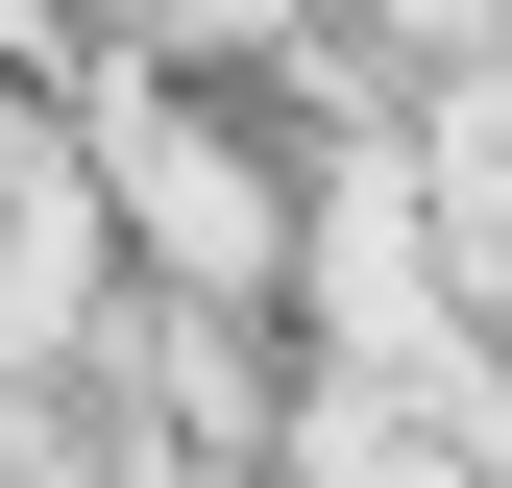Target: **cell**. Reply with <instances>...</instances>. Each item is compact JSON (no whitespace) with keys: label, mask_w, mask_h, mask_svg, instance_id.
<instances>
[{"label":"cell","mask_w":512,"mask_h":488,"mask_svg":"<svg viewBox=\"0 0 512 488\" xmlns=\"http://www.w3.org/2000/svg\"><path fill=\"white\" fill-rule=\"evenodd\" d=\"M49 318H74V196L25 171V196H0V342H49Z\"/></svg>","instance_id":"obj_1"},{"label":"cell","mask_w":512,"mask_h":488,"mask_svg":"<svg viewBox=\"0 0 512 488\" xmlns=\"http://www.w3.org/2000/svg\"><path fill=\"white\" fill-rule=\"evenodd\" d=\"M317 488H464V464H415V440H366V415H317Z\"/></svg>","instance_id":"obj_2"}]
</instances>
